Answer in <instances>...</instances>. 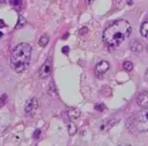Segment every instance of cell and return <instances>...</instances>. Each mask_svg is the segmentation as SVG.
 <instances>
[{"instance_id": "cell-1", "label": "cell", "mask_w": 148, "mask_h": 146, "mask_svg": "<svg viewBox=\"0 0 148 146\" xmlns=\"http://www.w3.org/2000/svg\"><path fill=\"white\" fill-rule=\"evenodd\" d=\"M131 30L132 28L127 20H116L104 29L103 41L109 48H117L130 36Z\"/></svg>"}, {"instance_id": "cell-2", "label": "cell", "mask_w": 148, "mask_h": 146, "mask_svg": "<svg viewBox=\"0 0 148 146\" xmlns=\"http://www.w3.org/2000/svg\"><path fill=\"white\" fill-rule=\"evenodd\" d=\"M31 45L28 43H20L17 44L10 54V67L17 72V73H22L24 72L29 64H30V59H31Z\"/></svg>"}, {"instance_id": "cell-3", "label": "cell", "mask_w": 148, "mask_h": 146, "mask_svg": "<svg viewBox=\"0 0 148 146\" xmlns=\"http://www.w3.org/2000/svg\"><path fill=\"white\" fill-rule=\"evenodd\" d=\"M128 129L132 132H147L148 131V108L142 109L134 116H132L128 121Z\"/></svg>"}, {"instance_id": "cell-4", "label": "cell", "mask_w": 148, "mask_h": 146, "mask_svg": "<svg viewBox=\"0 0 148 146\" xmlns=\"http://www.w3.org/2000/svg\"><path fill=\"white\" fill-rule=\"evenodd\" d=\"M109 68H110V64L106 60L98 61L96 64V66H95V74H96V76L99 78V79L103 78V75L109 71Z\"/></svg>"}, {"instance_id": "cell-5", "label": "cell", "mask_w": 148, "mask_h": 146, "mask_svg": "<svg viewBox=\"0 0 148 146\" xmlns=\"http://www.w3.org/2000/svg\"><path fill=\"white\" fill-rule=\"evenodd\" d=\"M37 108H38V101H37V98L36 97H30L27 101L25 105H24V112L28 116H32L36 112Z\"/></svg>"}, {"instance_id": "cell-6", "label": "cell", "mask_w": 148, "mask_h": 146, "mask_svg": "<svg viewBox=\"0 0 148 146\" xmlns=\"http://www.w3.org/2000/svg\"><path fill=\"white\" fill-rule=\"evenodd\" d=\"M51 72H52V60H51V58H47L45 60V63L39 68V76L43 79L47 78V76H50Z\"/></svg>"}, {"instance_id": "cell-7", "label": "cell", "mask_w": 148, "mask_h": 146, "mask_svg": "<svg viewBox=\"0 0 148 146\" xmlns=\"http://www.w3.org/2000/svg\"><path fill=\"white\" fill-rule=\"evenodd\" d=\"M136 104L141 109H147L148 108V90H142L136 96Z\"/></svg>"}, {"instance_id": "cell-8", "label": "cell", "mask_w": 148, "mask_h": 146, "mask_svg": "<svg viewBox=\"0 0 148 146\" xmlns=\"http://www.w3.org/2000/svg\"><path fill=\"white\" fill-rule=\"evenodd\" d=\"M130 49L132 50L133 53H140L143 50V45L138 39H134V41H132L130 43Z\"/></svg>"}, {"instance_id": "cell-9", "label": "cell", "mask_w": 148, "mask_h": 146, "mask_svg": "<svg viewBox=\"0 0 148 146\" xmlns=\"http://www.w3.org/2000/svg\"><path fill=\"white\" fill-rule=\"evenodd\" d=\"M66 115H67V117H68L71 121H74V119H76V118L80 117L81 112H80V110H77V109H75V108H71V109L67 110Z\"/></svg>"}, {"instance_id": "cell-10", "label": "cell", "mask_w": 148, "mask_h": 146, "mask_svg": "<svg viewBox=\"0 0 148 146\" xmlns=\"http://www.w3.org/2000/svg\"><path fill=\"white\" fill-rule=\"evenodd\" d=\"M140 32H141V35L145 38H148V20H146V21L142 22L141 28H140Z\"/></svg>"}, {"instance_id": "cell-11", "label": "cell", "mask_w": 148, "mask_h": 146, "mask_svg": "<svg viewBox=\"0 0 148 146\" xmlns=\"http://www.w3.org/2000/svg\"><path fill=\"white\" fill-rule=\"evenodd\" d=\"M49 41H50V37H49V35H47V34H43V35L39 37L38 44H39V46L44 48V46H46V44L49 43Z\"/></svg>"}, {"instance_id": "cell-12", "label": "cell", "mask_w": 148, "mask_h": 146, "mask_svg": "<svg viewBox=\"0 0 148 146\" xmlns=\"http://www.w3.org/2000/svg\"><path fill=\"white\" fill-rule=\"evenodd\" d=\"M67 127H68V133L71 134V136H73V134H75L76 133V125L74 124V123H72V122H69L68 124H67Z\"/></svg>"}, {"instance_id": "cell-13", "label": "cell", "mask_w": 148, "mask_h": 146, "mask_svg": "<svg viewBox=\"0 0 148 146\" xmlns=\"http://www.w3.org/2000/svg\"><path fill=\"white\" fill-rule=\"evenodd\" d=\"M27 20L22 16V15H18V21H17V24L15 25V29H18V28H22L24 24H25Z\"/></svg>"}, {"instance_id": "cell-14", "label": "cell", "mask_w": 148, "mask_h": 146, "mask_svg": "<svg viewBox=\"0 0 148 146\" xmlns=\"http://www.w3.org/2000/svg\"><path fill=\"white\" fill-rule=\"evenodd\" d=\"M123 68L125 70V71H132L133 70V64L131 63V61H128V60H126V61H124V64H123Z\"/></svg>"}, {"instance_id": "cell-15", "label": "cell", "mask_w": 148, "mask_h": 146, "mask_svg": "<svg viewBox=\"0 0 148 146\" xmlns=\"http://www.w3.org/2000/svg\"><path fill=\"white\" fill-rule=\"evenodd\" d=\"M10 5H13L14 7H20L22 3V0H9Z\"/></svg>"}, {"instance_id": "cell-16", "label": "cell", "mask_w": 148, "mask_h": 146, "mask_svg": "<svg viewBox=\"0 0 148 146\" xmlns=\"http://www.w3.org/2000/svg\"><path fill=\"white\" fill-rule=\"evenodd\" d=\"M95 109L98 110V111H103V110H105V105L103 103H99V104H96L95 105Z\"/></svg>"}, {"instance_id": "cell-17", "label": "cell", "mask_w": 148, "mask_h": 146, "mask_svg": "<svg viewBox=\"0 0 148 146\" xmlns=\"http://www.w3.org/2000/svg\"><path fill=\"white\" fill-rule=\"evenodd\" d=\"M6 101H7V95H6V94H3V95L0 97V108L5 104V102H6Z\"/></svg>"}, {"instance_id": "cell-18", "label": "cell", "mask_w": 148, "mask_h": 146, "mask_svg": "<svg viewBox=\"0 0 148 146\" xmlns=\"http://www.w3.org/2000/svg\"><path fill=\"white\" fill-rule=\"evenodd\" d=\"M39 136H40V130H39V129H37V130L34 132V139H38V138H39Z\"/></svg>"}, {"instance_id": "cell-19", "label": "cell", "mask_w": 148, "mask_h": 146, "mask_svg": "<svg viewBox=\"0 0 148 146\" xmlns=\"http://www.w3.org/2000/svg\"><path fill=\"white\" fill-rule=\"evenodd\" d=\"M68 50H69V48H68V46H64V48H62V53L67 54V53H68Z\"/></svg>"}, {"instance_id": "cell-20", "label": "cell", "mask_w": 148, "mask_h": 146, "mask_svg": "<svg viewBox=\"0 0 148 146\" xmlns=\"http://www.w3.org/2000/svg\"><path fill=\"white\" fill-rule=\"evenodd\" d=\"M5 27H6V23H5V21L0 19V29H2V28H5Z\"/></svg>"}, {"instance_id": "cell-21", "label": "cell", "mask_w": 148, "mask_h": 146, "mask_svg": "<svg viewBox=\"0 0 148 146\" xmlns=\"http://www.w3.org/2000/svg\"><path fill=\"white\" fill-rule=\"evenodd\" d=\"M86 32H87V28H82L80 30V34H86Z\"/></svg>"}, {"instance_id": "cell-22", "label": "cell", "mask_w": 148, "mask_h": 146, "mask_svg": "<svg viewBox=\"0 0 148 146\" xmlns=\"http://www.w3.org/2000/svg\"><path fill=\"white\" fill-rule=\"evenodd\" d=\"M94 1H95V0H86V3H87V5H90V3H92Z\"/></svg>"}, {"instance_id": "cell-23", "label": "cell", "mask_w": 148, "mask_h": 146, "mask_svg": "<svg viewBox=\"0 0 148 146\" xmlns=\"http://www.w3.org/2000/svg\"><path fill=\"white\" fill-rule=\"evenodd\" d=\"M145 79L148 81V68H147V71H146V73H145Z\"/></svg>"}, {"instance_id": "cell-24", "label": "cell", "mask_w": 148, "mask_h": 146, "mask_svg": "<svg viewBox=\"0 0 148 146\" xmlns=\"http://www.w3.org/2000/svg\"><path fill=\"white\" fill-rule=\"evenodd\" d=\"M1 36H2V32H1V31H0V37H1Z\"/></svg>"}]
</instances>
